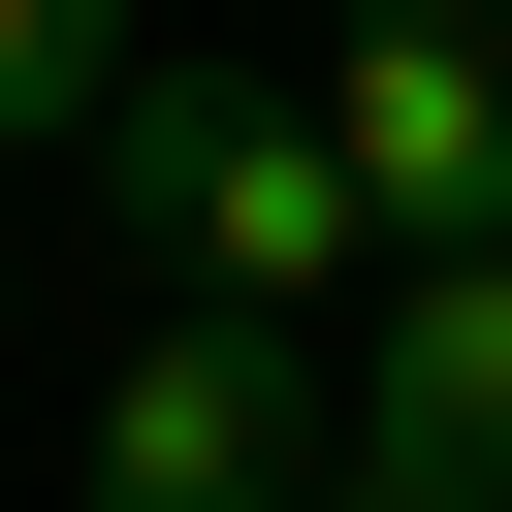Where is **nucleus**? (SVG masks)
<instances>
[{
	"mask_svg": "<svg viewBox=\"0 0 512 512\" xmlns=\"http://www.w3.org/2000/svg\"><path fill=\"white\" fill-rule=\"evenodd\" d=\"M96 160H128V256H160V320H320L384 224H352V160H320V96H256V64H128L96 96Z\"/></svg>",
	"mask_w": 512,
	"mask_h": 512,
	"instance_id": "1",
	"label": "nucleus"
},
{
	"mask_svg": "<svg viewBox=\"0 0 512 512\" xmlns=\"http://www.w3.org/2000/svg\"><path fill=\"white\" fill-rule=\"evenodd\" d=\"M320 384H288V320H160L128 384H96V512H320Z\"/></svg>",
	"mask_w": 512,
	"mask_h": 512,
	"instance_id": "2",
	"label": "nucleus"
},
{
	"mask_svg": "<svg viewBox=\"0 0 512 512\" xmlns=\"http://www.w3.org/2000/svg\"><path fill=\"white\" fill-rule=\"evenodd\" d=\"M288 96H320V160H352L384 256H512V32H352Z\"/></svg>",
	"mask_w": 512,
	"mask_h": 512,
	"instance_id": "3",
	"label": "nucleus"
},
{
	"mask_svg": "<svg viewBox=\"0 0 512 512\" xmlns=\"http://www.w3.org/2000/svg\"><path fill=\"white\" fill-rule=\"evenodd\" d=\"M352 448L448 480V512H512V256H384V384H352Z\"/></svg>",
	"mask_w": 512,
	"mask_h": 512,
	"instance_id": "4",
	"label": "nucleus"
},
{
	"mask_svg": "<svg viewBox=\"0 0 512 512\" xmlns=\"http://www.w3.org/2000/svg\"><path fill=\"white\" fill-rule=\"evenodd\" d=\"M96 96H128V32H96V0H0V160H32V128H96Z\"/></svg>",
	"mask_w": 512,
	"mask_h": 512,
	"instance_id": "5",
	"label": "nucleus"
},
{
	"mask_svg": "<svg viewBox=\"0 0 512 512\" xmlns=\"http://www.w3.org/2000/svg\"><path fill=\"white\" fill-rule=\"evenodd\" d=\"M320 512H448V480H384V448H320Z\"/></svg>",
	"mask_w": 512,
	"mask_h": 512,
	"instance_id": "6",
	"label": "nucleus"
}]
</instances>
